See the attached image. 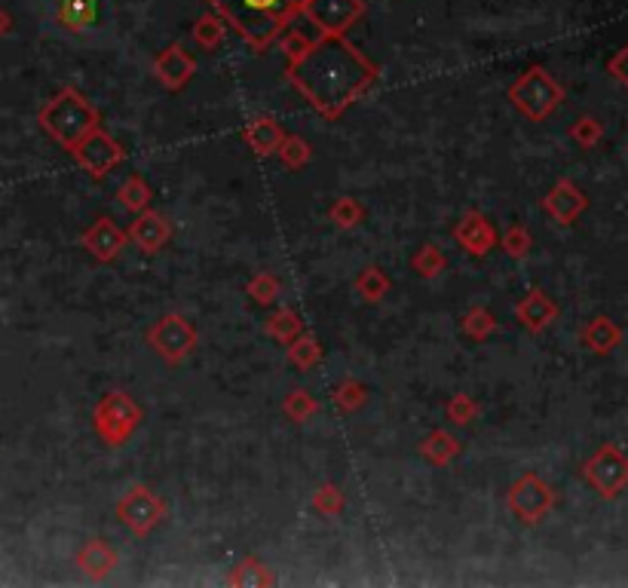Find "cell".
Listing matches in <instances>:
<instances>
[{
  "instance_id": "17",
  "label": "cell",
  "mask_w": 628,
  "mask_h": 588,
  "mask_svg": "<svg viewBox=\"0 0 628 588\" xmlns=\"http://www.w3.org/2000/svg\"><path fill=\"white\" fill-rule=\"evenodd\" d=\"M95 10H99V7H95V0H62L59 19L71 31H83L95 19Z\"/></svg>"
},
{
  "instance_id": "11",
  "label": "cell",
  "mask_w": 628,
  "mask_h": 588,
  "mask_svg": "<svg viewBox=\"0 0 628 588\" xmlns=\"http://www.w3.org/2000/svg\"><path fill=\"white\" fill-rule=\"evenodd\" d=\"M586 196L583 193H579L570 181H561L552 193H549V200H546V206H549V212L558 218V221H573L579 212H583L586 209Z\"/></svg>"
},
{
  "instance_id": "19",
  "label": "cell",
  "mask_w": 628,
  "mask_h": 588,
  "mask_svg": "<svg viewBox=\"0 0 628 588\" xmlns=\"http://www.w3.org/2000/svg\"><path fill=\"white\" fill-rule=\"evenodd\" d=\"M432 441H436L439 448L423 445V454H426L429 460H436V463H448V457H454V454L460 451L457 441H454V438H448L445 432H436V435H432Z\"/></svg>"
},
{
  "instance_id": "9",
  "label": "cell",
  "mask_w": 628,
  "mask_h": 588,
  "mask_svg": "<svg viewBox=\"0 0 628 588\" xmlns=\"http://www.w3.org/2000/svg\"><path fill=\"white\" fill-rule=\"evenodd\" d=\"M120 515H123V521H126V524H132L138 533H144V530H151V527L160 521L163 506L151 497V490H141V487H135L132 494L120 503Z\"/></svg>"
},
{
  "instance_id": "18",
  "label": "cell",
  "mask_w": 628,
  "mask_h": 588,
  "mask_svg": "<svg viewBox=\"0 0 628 588\" xmlns=\"http://www.w3.org/2000/svg\"><path fill=\"white\" fill-rule=\"evenodd\" d=\"M114 561H117V555L102 543V539H95V543H89L86 552L80 555V567H83L86 573H92V576H105V573L114 567Z\"/></svg>"
},
{
  "instance_id": "15",
  "label": "cell",
  "mask_w": 628,
  "mask_h": 588,
  "mask_svg": "<svg viewBox=\"0 0 628 588\" xmlns=\"http://www.w3.org/2000/svg\"><path fill=\"white\" fill-rule=\"evenodd\" d=\"M457 239H460L463 245H469V252L481 255V252H488V249H491L494 233H491V224H488L485 218H478V215H475V230H472V221L466 218V221H460V227H457Z\"/></svg>"
},
{
  "instance_id": "20",
  "label": "cell",
  "mask_w": 628,
  "mask_h": 588,
  "mask_svg": "<svg viewBox=\"0 0 628 588\" xmlns=\"http://www.w3.org/2000/svg\"><path fill=\"white\" fill-rule=\"evenodd\" d=\"M356 288L365 294L368 301H380V294H383V288H386V279L380 276V270H362V276H359V282H356Z\"/></svg>"
},
{
  "instance_id": "4",
  "label": "cell",
  "mask_w": 628,
  "mask_h": 588,
  "mask_svg": "<svg viewBox=\"0 0 628 588\" xmlns=\"http://www.w3.org/2000/svg\"><path fill=\"white\" fill-rule=\"evenodd\" d=\"M583 475L592 481V487L601 497L613 500L628 487V457L616 445H604L583 469Z\"/></svg>"
},
{
  "instance_id": "7",
  "label": "cell",
  "mask_w": 628,
  "mask_h": 588,
  "mask_svg": "<svg viewBox=\"0 0 628 588\" xmlns=\"http://www.w3.org/2000/svg\"><path fill=\"white\" fill-rule=\"evenodd\" d=\"M151 340L157 343V350H160L166 359L178 362L184 353H190V347H193V340H197V334H193V328H190L181 316H166V319L154 328Z\"/></svg>"
},
{
  "instance_id": "13",
  "label": "cell",
  "mask_w": 628,
  "mask_h": 588,
  "mask_svg": "<svg viewBox=\"0 0 628 588\" xmlns=\"http://www.w3.org/2000/svg\"><path fill=\"white\" fill-rule=\"evenodd\" d=\"M157 74L163 77V83L169 86H181L190 74H193V62L187 59V53L181 46H172L157 59Z\"/></svg>"
},
{
  "instance_id": "6",
  "label": "cell",
  "mask_w": 628,
  "mask_h": 588,
  "mask_svg": "<svg viewBox=\"0 0 628 588\" xmlns=\"http://www.w3.org/2000/svg\"><path fill=\"white\" fill-rule=\"evenodd\" d=\"M304 13L322 28V34L341 37L362 16V0H307Z\"/></svg>"
},
{
  "instance_id": "35",
  "label": "cell",
  "mask_w": 628,
  "mask_h": 588,
  "mask_svg": "<svg viewBox=\"0 0 628 588\" xmlns=\"http://www.w3.org/2000/svg\"><path fill=\"white\" fill-rule=\"evenodd\" d=\"M10 25H13V22H10V16H7L4 10H0V34H7V31H10Z\"/></svg>"
},
{
  "instance_id": "12",
  "label": "cell",
  "mask_w": 628,
  "mask_h": 588,
  "mask_svg": "<svg viewBox=\"0 0 628 588\" xmlns=\"http://www.w3.org/2000/svg\"><path fill=\"white\" fill-rule=\"evenodd\" d=\"M83 242L89 245V252H92L95 258L108 261V258H114V255L123 249V233H120L108 218H102L99 224H95V227L83 236Z\"/></svg>"
},
{
  "instance_id": "14",
  "label": "cell",
  "mask_w": 628,
  "mask_h": 588,
  "mask_svg": "<svg viewBox=\"0 0 628 588\" xmlns=\"http://www.w3.org/2000/svg\"><path fill=\"white\" fill-rule=\"evenodd\" d=\"M583 340H586V347H592L595 353H610L616 350L619 343H622V331L610 322V319H595L586 331H583Z\"/></svg>"
},
{
  "instance_id": "8",
  "label": "cell",
  "mask_w": 628,
  "mask_h": 588,
  "mask_svg": "<svg viewBox=\"0 0 628 588\" xmlns=\"http://www.w3.org/2000/svg\"><path fill=\"white\" fill-rule=\"evenodd\" d=\"M74 154H77V160L92 172V175H102V172H108L123 154H120V147L114 144V141H108L99 129H95L92 135H86L77 147H74Z\"/></svg>"
},
{
  "instance_id": "2",
  "label": "cell",
  "mask_w": 628,
  "mask_h": 588,
  "mask_svg": "<svg viewBox=\"0 0 628 588\" xmlns=\"http://www.w3.org/2000/svg\"><path fill=\"white\" fill-rule=\"evenodd\" d=\"M209 4L236 28L239 37H246L255 49H264L288 22L304 13L307 0H209Z\"/></svg>"
},
{
  "instance_id": "27",
  "label": "cell",
  "mask_w": 628,
  "mask_h": 588,
  "mask_svg": "<svg viewBox=\"0 0 628 588\" xmlns=\"http://www.w3.org/2000/svg\"><path fill=\"white\" fill-rule=\"evenodd\" d=\"M197 40L200 43H206V46H215L218 40H221V28H218V19L215 16H206V19H200V25H197Z\"/></svg>"
},
{
  "instance_id": "25",
  "label": "cell",
  "mask_w": 628,
  "mask_h": 588,
  "mask_svg": "<svg viewBox=\"0 0 628 588\" xmlns=\"http://www.w3.org/2000/svg\"><path fill=\"white\" fill-rule=\"evenodd\" d=\"M463 328H466L469 334H475V337H485L488 331H494V316L485 313V310H472L469 319L463 322Z\"/></svg>"
},
{
  "instance_id": "10",
  "label": "cell",
  "mask_w": 628,
  "mask_h": 588,
  "mask_svg": "<svg viewBox=\"0 0 628 588\" xmlns=\"http://www.w3.org/2000/svg\"><path fill=\"white\" fill-rule=\"evenodd\" d=\"M135 417H138V411H135V408H132L129 414H123V411H111V402L105 399V402H102V408L95 411V426H99V432L111 441V445H120V441L132 432Z\"/></svg>"
},
{
  "instance_id": "21",
  "label": "cell",
  "mask_w": 628,
  "mask_h": 588,
  "mask_svg": "<svg viewBox=\"0 0 628 588\" xmlns=\"http://www.w3.org/2000/svg\"><path fill=\"white\" fill-rule=\"evenodd\" d=\"M601 135H604V129H601V123L598 120H592V117H583L576 126H573V138L583 144V147H592V144H598L601 141Z\"/></svg>"
},
{
  "instance_id": "31",
  "label": "cell",
  "mask_w": 628,
  "mask_h": 588,
  "mask_svg": "<svg viewBox=\"0 0 628 588\" xmlns=\"http://www.w3.org/2000/svg\"><path fill=\"white\" fill-rule=\"evenodd\" d=\"M527 233H524V227H512L509 233H506V252L509 255H515V258H521L524 252H527Z\"/></svg>"
},
{
  "instance_id": "3",
  "label": "cell",
  "mask_w": 628,
  "mask_h": 588,
  "mask_svg": "<svg viewBox=\"0 0 628 588\" xmlns=\"http://www.w3.org/2000/svg\"><path fill=\"white\" fill-rule=\"evenodd\" d=\"M40 123L56 141H62L65 147H71V151H74V147L86 135L95 132V123H99V117L92 114V108L83 102L74 89H65L62 95H56L53 102L40 111Z\"/></svg>"
},
{
  "instance_id": "1",
  "label": "cell",
  "mask_w": 628,
  "mask_h": 588,
  "mask_svg": "<svg viewBox=\"0 0 628 588\" xmlns=\"http://www.w3.org/2000/svg\"><path fill=\"white\" fill-rule=\"evenodd\" d=\"M292 77L316 108H322L325 114H337L362 86H368V80L374 77V65L341 37L325 34V40L298 53Z\"/></svg>"
},
{
  "instance_id": "30",
  "label": "cell",
  "mask_w": 628,
  "mask_h": 588,
  "mask_svg": "<svg viewBox=\"0 0 628 588\" xmlns=\"http://www.w3.org/2000/svg\"><path fill=\"white\" fill-rule=\"evenodd\" d=\"M607 71L622 83V86H628V43L619 49V53L610 59V65H607Z\"/></svg>"
},
{
  "instance_id": "28",
  "label": "cell",
  "mask_w": 628,
  "mask_h": 588,
  "mask_svg": "<svg viewBox=\"0 0 628 588\" xmlns=\"http://www.w3.org/2000/svg\"><path fill=\"white\" fill-rule=\"evenodd\" d=\"M310 154H307V144L301 141V138H292V141H285V151H282V160L288 163V166H301L304 160H307Z\"/></svg>"
},
{
  "instance_id": "5",
  "label": "cell",
  "mask_w": 628,
  "mask_h": 588,
  "mask_svg": "<svg viewBox=\"0 0 628 588\" xmlns=\"http://www.w3.org/2000/svg\"><path fill=\"white\" fill-rule=\"evenodd\" d=\"M512 98L521 111H527L530 117H546L558 102H561V86L546 74V71H530L515 89Z\"/></svg>"
},
{
  "instance_id": "34",
  "label": "cell",
  "mask_w": 628,
  "mask_h": 588,
  "mask_svg": "<svg viewBox=\"0 0 628 588\" xmlns=\"http://www.w3.org/2000/svg\"><path fill=\"white\" fill-rule=\"evenodd\" d=\"M337 221H341L344 227H353L356 224V218H359V206H353L350 200H344L341 206H334V212H331Z\"/></svg>"
},
{
  "instance_id": "22",
  "label": "cell",
  "mask_w": 628,
  "mask_h": 588,
  "mask_svg": "<svg viewBox=\"0 0 628 588\" xmlns=\"http://www.w3.org/2000/svg\"><path fill=\"white\" fill-rule=\"evenodd\" d=\"M285 411L292 414V420L304 423V420L316 411V402H310V399H307V392H292V399L285 402Z\"/></svg>"
},
{
  "instance_id": "29",
  "label": "cell",
  "mask_w": 628,
  "mask_h": 588,
  "mask_svg": "<svg viewBox=\"0 0 628 588\" xmlns=\"http://www.w3.org/2000/svg\"><path fill=\"white\" fill-rule=\"evenodd\" d=\"M448 417H451L454 423H469V420L475 417V405H472L466 396H457V399L451 402V408H448Z\"/></svg>"
},
{
  "instance_id": "23",
  "label": "cell",
  "mask_w": 628,
  "mask_h": 588,
  "mask_svg": "<svg viewBox=\"0 0 628 588\" xmlns=\"http://www.w3.org/2000/svg\"><path fill=\"white\" fill-rule=\"evenodd\" d=\"M255 126L261 129V141L255 138V132H249L252 144L258 147V151H261V154L273 151V147H276V141H279V129H276V123H273V120H261V123H255Z\"/></svg>"
},
{
  "instance_id": "32",
  "label": "cell",
  "mask_w": 628,
  "mask_h": 588,
  "mask_svg": "<svg viewBox=\"0 0 628 588\" xmlns=\"http://www.w3.org/2000/svg\"><path fill=\"white\" fill-rule=\"evenodd\" d=\"M362 399H365V392H362L356 383H347V386H341V389L334 392V402H337V405H344V408H353V405H359Z\"/></svg>"
},
{
  "instance_id": "26",
  "label": "cell",
  "mask_w": 628,
  "mask_h": 588,
  "mask_svg": "<svg viewBox=\"0 0 628 588\" xmlns=\"http://www.w3.org/2000/svg\"><path fill=\"white\" fill-rule=\"evenodd\" d=\"M313 503H316V506H319L322 512L334 515L337 509H341V506H344V497H341V494H337V490H334V487H322V490H319V494L313 497Z\"/></svg>"
},
{
  "instance_id": "33",
  "label": "cell",
  "mask_w": 628,
  "mask_h": 588,
  "mask_svg": "<svg viewBox=\"0 0 628 588\" xmlns=\"http://www.w3.org/2000/svg\"><path fill=\"white\" fill-rule=\"evenodd\" d=\"M252 294L261 301V304H267V301H273V294H276V279H270V276H258L255 282H252Z\"/></svg>"
},
{
  "instance_id": "16",
  "label": "cell",
  "mask_w": 628,
  "mask_h": 588,
  "mask_svg": "<svg viewBox=\"0 0 628 588\" xmlns=\"http://www.w3.org/2000/svg\"><path fill=\"white\" fill-rule=\"evenodd\" d=\"M166 236H169V227L160 218H154V215L135 221V227H132V239L141 245V249H148V252H157Z\"/></svg>"
},
{
  "instance_id": "24",
  "label": "cell",
  "mask_w": 628,
  "mask_h": 588,
  "mask_svg": "<svg viewBox=\"0 0 628 588\" xmlns=\"http://www.w3.org/2000/svg\"><path fill=\"white\" fill-rule=\"evenodd\" d=\"M120 196L126 200V206H129V209H141L144 203H148V187H144V181H141V178H132V181L120 190Z\"/></svg>"
}]
</instances>
